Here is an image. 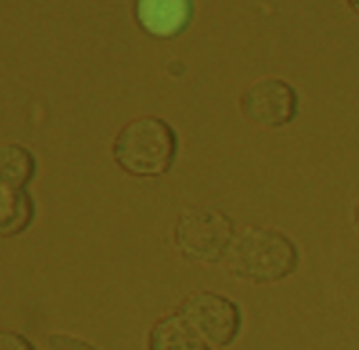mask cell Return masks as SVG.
I'll return each mask as SVG.
<instances>
[{
    "label": "cell",
    "mask_w": 359,
    "mask_h": 350,
    "mask_svg": "<svg viewBox=\"0 0 359 350\" xmlns=\"http://www.w3.org/2000/svg\"><path fill=\"white\" fill-rule=\"evenodd\" d=\"M227 265L231 273L250 284H273L294 273L299 265L297 246L273 229L250 227L236 235Z\"/></svg>",
    "instance_id": "cell-1"
},
{
    "label": "cell",
    "mask_w": 359,
    "mask_h": 350,
    "mask_svg": "<svg viewBox=\"0 0 359 350\" xmlns=\"http://www.w3.org/2000/svg\"><path fill=\"white\" fill-rule=\"evenodd\" d=\"M179 139L160 118L143 115L128 122L114 141V160L133 176H162L172 168Z\"/></svg>",
    "instance_id": "cell-2"
},
{
    "label": "cell",
    "mask_w": 359,
    "mask_h": 350,
    "mask_svg": "<svg viewBox=\"0 0 359 350\" xmlns=\"http://www.w3.org/2000/svg\"><path fill=\"white\" fill-rule=\"evenodd\" d=\"M236 239L233 223L212 208H191L179 216L175 241L179 252L194 262H219Z\"/></svg>",
    "instance_id": "cell-3"
},
{
    "label": "cell",
    "mask_w": 359,
    "mask_h": 350,
    "mask_svg": "<svg viewBox=\"0 0 359 350\" xmlns=\"http://www.w3.org/2000/svg\"><path fill=\"white\" fill-rule=\"evenodd\" d=\"M181 315L208 344L219 349L229 346L238 338L242 326L238 304L215 292H200L189 296L181 309Z\"/></svg>",
    "instance_id": "cell-4"
},
{
    "label": "cell",
    "mask_w": 359,
    "mask_h": 350,
    "mask_svg": "<svg viewBox=\"0 0 359 350\" xmlns=\"http://www.w3.org/2000/svg\"><path fill=\"white\" fill-rule=\"evenodd\" d=\"M242 111L261 128H282L297 118L299 94L280 78H263L242 94Z\"/></svg>",
    "instance_id": "cell-5"
},
{
    "label": "cell",
    "mask_w": 359,
    "mask_h": 350,
    "mask_svg": "<svg viewBox=\"0 0 359 350\" xmlns=\"http://www.w3.org/2000/svg\"><path fill=\"white\" fill-rule=\"evenodd\" d=\"M135 17L145 34L154 38H177L194 17L189 0H141L135 4Z\"/></svg>",
    "instance_id": "cell-6"
},
{
    "label": "cell",
    "mask_w": 359,
    "mask_h": 350,
    "mask_svg": "<svg viewBox=\"0 0 359 350\" xmlns=\"http://www.w3.org/2000/svg\"><path fill=\"white\" fill-rule=\"evenodd\" d=\"M149 350H210L208 342L179 313L160 319L149 336Z\"/></svg>",
    "instance_id": "cell-7"
},
{
    "label": "cell",
    "mask_w": 359,
    "mask_h": 350,
    "mask_svg": "<svg viewBox=\"0 0 359 350\" xmlns=\"http://www.w3.org/2000/svg\"><path fill=\"white\" fill-rule=\"evenodd\" d=\"M0 170H2V189L23 191L36 172V160L25 147L6 145L0 153Z\"/></svg>",
    "instance_id": "cell-8"
},
{
    "label": "cell",
    "mask_w": 359,
    "mask_h": 350,
    "mask_svg": "<svg viewBox=\"0 0 359 350\" xmlns=\"http://www.w3.org/2000/svg\"><path fill=\"white\" fill-rule=\"evenodd\" d=\"M34 218V204L29 195L23 191H0V227L2 235L11 237L27 229Z\"/></svg>",
    "instance_id": "cell-9"
},
{
    "label": "cell",
    "mask_w": 359,
    "mask_h": 350,
    "mask_svg": "<svg viewBox=\"0 0 359 350\" xmlns=\"http://www.w3.org/2000/svg\"><path fill=\"white\" fill-rule=\"evenodd\" d=\"M48 346L50 350H97L93 344L74 336H65V334H53L48 338Z\"/></svg>",
    "instance_id": "cell-10"
},
{
    "label": "cell",
    "mask_w": 359,
    "mask_h": 350,
    "mask_svg": "<svg viewBox=\"0 0 359 350\" xmlns=\"http://www.w3.org/2000/svg\"><path fill=\"white\" fill-rule=\"evenodd\" d=\"M0 350H36L32 342L17 334V332H2L0 334Z\"/></svg>",
    "instance_id": "cell-11"
},
{
    "label": "cell",
    "mask_w": 359,
    "mask_h": 350,
    "mask_svg": "<svg viewBox=\"0 0 359 350\" xmlns=\"http://www.w3.org/2000/svg\"><path fill=\"white\" fill-rule=\"evenodd\" d=\"M351 6H355V8H359V2H351Z\"/></svg>",
    "instance_id": "cell-12"
},
{
    "label": "cell",
    "mask_w": 359,
    "mask_h": 350,
    "mask_svg": "<svg viewBox=\"0 0 359 350\" xmlns=\"http://www.w3.org/2000/svg\"><path fill=\"white\" fill-rule=\"evenodd\" d=\"M358 227H359V208H358Z\"/></svg>",
    "instance_id": "cell-13"
}]
</instances>
